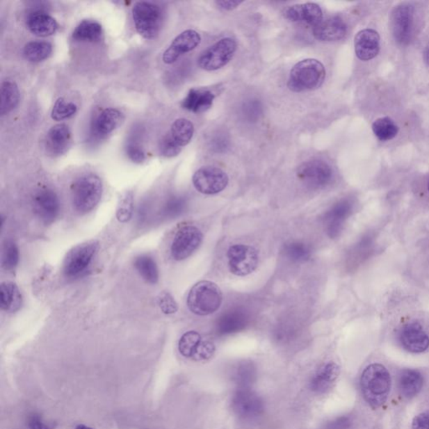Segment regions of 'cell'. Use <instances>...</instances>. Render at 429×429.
I'll list each match as a JSON object with an SVG mask.
<instances>
[{
  "mask_svg": "<svg viewBox=\"0 0 429 429\" xmlns=\"http://www.w3.org/2000/svg\"><path fill=\"white\" fill-rule=\"evenodd\" d=\"M193 185L200 193L216 195L220 193L228 185V175L222 169L214 166H206L199 169L192 178Z\"/></svg>",
  "mask_w": 429,
  "mask_h": 429,
  "instance_id": "obj_10",
  "label": "cell"
},
{
  "mask_svg": "<svg viewBox=\"0 0 429 429\" xmlns=\"http://www.w3.org/2000/svg\"><path fill=\"white\" fill-rule=\"evenodd\" d=\"M228 146L229 142L227 138L224 136H216L211 141V149L215 150L216 152H225Z\"/></svg>",
  "mask_w": 429,
  "mask_h": 429,
  "instance_id": "obj_47",
  "label": "cell"
},
{
  "mask_svg": "<svg viewBox=\"0 0 429 429\" xmlns=\"http://www.w3.org/2000/svg\"><path fill=\"white\" fill-rule=\"evenodd\" d=\"M202 42L201 35L193 30L183 31L175 38L163 53V60L165 64H172L186 53L193 51Z\"/></svg>",
  "mask_w": 429,
  "mask_h": 429,
  "instance_id": "obj_16",
  "label": "cell"
},
{
  "mask_svg": "<svg viewBox=\"0 0 429 429\" xmlns=\"http://www.w3.org/2000/svg\"><path fill=\"white\" fill-rule=\"evenodd\" d=\"M353 211V202L349 199H342L330 208L324 216L327 235L334 239L341 235L344 225Z\"/></svg>",
  "mask_w": 429,
  "mask_h": 429,
  "instance_id": "obj_13",
  "label": "cell"
},
{
  "mask_svg": "<svg viewBox=\"0 0 429 429\" xmlns=\"http://www.w3.org/2000/svg\"><path fill=\"white\" fill-rule=\"evenodd\" d=\"M216 94L208 88H192L184 100L182 108L194 113H202L211 108Z\"/></svg>",
  "mask_w": 429,
  "mask_h": 429,
  "instance_id": "obj_24",
  "label": "cell"
},
{
  "mask_svg": "<svg viewBox=\"0 0 429 429\" xmlns=\"http://www.w3.org/2000/svg\"><path fill=\"white\" fill-rule=\"evenodd\" d=\"M186 202L183 197H172L167 201L163 208V215L166 218H175L186 210Z\"/></svg>",
  "mask_w": 429,
  "mask_h": 429,
  "instance_id": "obj_42",
  "label": "cell"
},
{
  "mask_svg": "<svg viewBox=\"0 0 429 429\" xmlns=\"http://www.w3.org/2000/svg\"><path fill=\"white\" fill-rule=\"evenodd\" d=\"M428 191H429V182H428Z\"/></svg>",
  "mask_w": 429,
  "mask_h": 429,
  "instance_id": "obj_53",
  "label": "cell"
},
{
  "mask_svg": "<svg viewBox=\"0 0 429 429\" xmlns=\"http://www.w3.org/2000/svg\"><path fill=\"white\" fill-rule=\"evenodd\" d=\"M202 238V232L197 227L194 226L181 227L175 234L171 244V256L177 261L188 259L200 247Z\"/></svg>",
  "mask_w": 429,
  "mask_h": 429,
  "instance_id": "obj_11",
  "label": "cell"
},
{
  "mask_svg": "<svg viewBox=\"0 0 429 429\" xmlns=\"http://www.w3.org/2000/svg\"><path fill=\"white\" fill-rule=\"evenodd\" d=\"M76 112L77 107L75 104L69 103L63 97H60L52 108L51 118L55 121H63L74 116Z\"/></svg>",
  "mask_w": 429,
  "mask_h": 429,
  "instance_id": "obj_39",
  "label": "cell"
},
{
  "mask_svg": "<svg viewBox=\"0 0 429 429\" xmlns=\"http://www.w3.org/2000/svg\"><path fill=\"white\" fill-rule=\"evenodd\" d=\"M2 266L8 271H14L19 264V248L13 241H6L2 249Z\"/></svg>",
  "mask_w": 429,
  "mask_h": 429,
  "instance_id": "obj_38",
  "label": "cell"
},
{
  "mask_svg": "<svg viewBox=\"0 0 429 429\" xmlns=\"http://www.w3.org/2000/svg\"><path fill=\"white\" fill-rule=\"evenodd\" d=\"M33 206L36 216L46 224L55 222L60 213L58 196L50 189L38 191L33 200Z\"/></svg>",
  "mask_w": 429,
  "mask_h": 429,
  "instance_id": "obj_15",
  "label": "cell"
},
{
  "mask_svg": "<svg viewBox=\"0 0 429 429\" xmlns=\"http://www.w3.org/2000/svg\"><path fill=\"white\" fill-rule=\"evenodd\" d=\"M127 156L131 161L136 163H142L145 161L146 154L142 147L136 144H129L126 147Z\"/></svg>",
  "mask_w": 429,
  "mask_h": 429,
  "instance_id": "obj_45",
  "label": "cell"
},
{
  "mask_svg": "<svg viewBox=\"0 0 429 429\" xmlns=\"http://www.w3.org/2000/svg\"><path fill=\"white\" fill-rule=\"evenodd\" d=\"M248 323V314L244 310L232 309L219 318L216 329L220 334H231L238 333L245 329Z\"/></svg>",
  "mask_w": 429,
  "mask_h": 429,
  "instance_id": "obj_27",
  "label": "cell"
},
{
  "mask_svg": "<svg viewBox=\"0 0 429 429\" xmlns=\"http://www.w3.org/2000/svg\"><path fill=\"white\" fill-rule=\"evenodd\" d=\"M134 268L140 276L149 284H156L159 280V269L156 261L149 255H140L134 260Z\"/></svg>",
  "mask_w": 429,
  "mask_h": 429,
  "instance_id": "obj_32",
  "label": "cell"
},
{
  "mask_svg": "<svg viewBox=\"0 0 429 429\" xmlns=\"http://www.w3.org/2000/svg\"><path fill=\"white\" fill-rule=\"evenodd\" d=\"M103 182L97 175H83L74 183L72 189L73 207L79 214H87L99 203L103 195Z\"/></svg>",
  "mask_w": 429,
  "mask_h": 429,
  "instance_id": "obj_4",
  "label": "cell"
},
{
  "mask_svg": "<svg viewBox=\"0 0 429 429\" xmlns=\"http://www.w3.org/2000/svg\"><path fill=\"white\" fill-rule=\"evenodd\" d=\"M136 30L146 40H154L161 33L163 14L161 7L150 2H137L132 10Z\"/></svg>",
  "mask_w": 429,
  "mask_h": 429,
  "instance_id": "obj_5",
  "label": "cell"
},
{
  "mask_svg": "<svg viewBox=\"0 0 429 429\" xmlns=\"http://www.w3.org/2000/svg\"><path fill=\"white\" fill-rule=\"evenodd\" d=\"M98 248L99 243L96 240L88 241L72 248L65 257L64 275L72 280L83 276L91 265Z\"/></svg>",
  "mask_w": 429,
  "mask_h": 429,
  "instance_id": "obj_6",
  "label": "cell"
},
{
  "mask_svg": "<svg viewBox=\"0 0 429 429\" xmlns=\"http://www.w3.org/2000/svg\"><path fill=\"white\" fill-rule=\"evenodd\" d=\"M284 16L290 22L307 24L314 27L323 19V12L317 3H305L288 8Z\"/></svg>",
  "mask_w": 429,
  "mask_h": 429,
  "instance_id": "obj_21",
  "label": "cell"
},
{
  "mask_svg": "<svg viewBox=\"0 0 429 429\" xmlns=\"http://www.w3.org/2000/svg\"><path fill=\"white\" fill-rule=\"evenodd\" d=\"M373 130L378 140L388 141L397 136L398 127L391 118L385 117L378 118L374 122Z\"/></svg>",
  "mask_w": 429,
  "mask_h": 429,
  "instance_id": "obj_36",
  "label": "cell"
},
{
  "mask_svg": "<svg viewBox=\"0 0 429 429\" xmlns=\"http://www.w3.org/2000/svg\"><path fill=\"white\" fill-rule=\"evenodd\" d=\"M325 75V68L320 60L305 59L293 65L288 87L294 92L312 91L324 83Z\"/></svg>",
  "mask_w": 429,
  "mask_h": 429,
  "instance_id": "obj_2",
  "label": "cell"
},
{
  "mask_svg": "<svg viewBox=\"0 0 429 429\" xmlns=\"http://www.w3.org/2000/svg\"><path fill=\"white\" fill-rule=\"evenodd\" d=\"M51 53V44L42 42V40H35V42L27 43L23 50L24 56L31 63H40L47 59Z\"/></svg>",
  "mask_w": 429,
  "mask_h": 429,
  "instance_id": "obj_33",
  "label": "cell"
},
{
  "mask_svg": "<svg viewBox=\"0 0 429 429\" xmlns=\"http://www.w3.org/2000/svg\"><path fill=\"white\" fill-rule=\"evenodd\" d=\"M74 429H94L91 427L86 426L84 424H79L74 428Z\"/></svg>",
  "mask_w": 429,
  "mask_h": 429,
  "instance_id": "obj_51",
  "label": "cell"
},
{
  "mask_svg": "<svg viewBox=\"0 0 429 429\" xmlns=\"http://www.w3.org/2000/svg\"><path fill=\"white\" fill-rule=\"evenodd\" d=\"M103 35L101 24L92 19L83 20L72 33L73 40L80 42H99Z\"/></svg>",
  "mask_w": 429,
  "mask_h": 429,
  "instance_id": "obj_29",
  "label": "cell"
},
{
  "mask_svg": "<svg viewBox=\"0 0 429 429\" xmlns=\"http://www.w3.org/2000/svg\"><path fill=\"white\" fill-rule=\"evenodd\" d=\"M124 120V114L120 110L113 108H106L98 114L94 122L92 127L94 133L99 137L107 136L118 128Z\"/></svg>",
  "mask_w": 429,
  "mask_h": 429,
  "instance_id": "obj_26",
  "label": "cell"
},
{
  "mask_svg": "<svg viewBox=\"0 0 429 429\" xmlns=\"http://www.w3.org/2000/svg\"><path fill=\"white\" fill-rule=\"evenodd\" d=\"M256 375L254 367L251 363L243 362L236 367L234 373V379L238 383L240 387H248V385L253 382Z\"/></svg>",
  "mask_w": 429,
  "mask_h": 429,
  "instance_id": "obj_40",
  "label": "cell"
},
{
  "mask_svg": "<svg viewBox=\"0 0 429 429\" xmlns=\"http://www.w3.org/2000/svg\"><path fill=\"white\" fill-rule=\"evenodd\" d=\"M380 51V36L377 31L366 29L357 33L355 38V51L362 60H370L378 56Z\"/></svg>",
  "mask_w": 429,
  "mask_h": 429,
  "instance_id": "obj_20",
  "label": "cell"
},
{
  "mask_svg": "<svg viewBox=\"0 0 429 429\" xmlns=\"http://www.w3.org/2000/svg\"><path fill=\"white\" fill-rule=\"evenodd\" d=\"M412 429H429V410L415 416Z\"/></svg>",
  "mask_w": 429,
  "mask_h": 429,
  "instance_id": "obj_46",
  "label": "cell"
},
{
  "mask_svg": "<svg viewBox=\"0 0 429 429\" xmlns=\"http://www.w3.org/2000/svg\"><path fill=\"white\" fill-rule=\"evenodd\" d=\"M235 414L246 420L259 418L264 410L263 400L248 387H239L232 398Z\"/></svg>",
  "mask_w": 429,
  "mask_h": 429,
  "instance_id": "obj_12",
  "label": "cell"
},
{
  "mask_svg": "<svg viewBox=\"0 0 429 429\" xmlns=\"http://www.w3.org/2000/svg\"><path fill=\"white\" fill-rule=\"evenodd\" d=\"M347 26L339 16L324 19L313 27V35L321 42H337L345 38Z\"/></svg>",
  "mask_w": 429,
  "mask_h": 429,
  "instance_id": "obj_19",
  "label": "cell"
},
{
  "mask_svg": "<svg viewBox=\"0 0 429 429\" xmlns=\"http://www.w3.org/2000/svg\"><path fill=\"white\" fill-rule=\"evenodd\" d=\"M236 40L224 38L208 48L199 57V67L203 70L212 72L222 68L229 63L236 51Z\"/></svg>",
  "mask_w": 429,
  "mask_h": 429,
  "instance_id": "obj_7",
  "label": "cell"
},
{
  "mask_svg": "<svg viewBox=\"0 0 429 429\" xmlns=\"http://www.w3.org/2000/svg\"><path fill=\"white\" fill-rule=\"evenodd\" d=\"M423 377L419 371L405 369L399 375V391L404 398H414L422 390Z\"/></svg>",
  "mask_w": 429,
  "mask_h": 429,
  "instance_id": "obj_28",
  "label": "cell"
},
{
  "mask_svg": "<svg viewBox=\"0 0 429 429\" xmlns=\"http://www.w3.org/2000/svg\"><path fill=\"white\" fill-rule=\"evenodd\" d=\"M19 102L18 86L13 81H6L0 89V113L6 115L17 107Z\"/></svg>",
  "mask_w": 429,
  "mask_h": 429,
  "instance_id": "obj_31",
  "label": "cell"
},
{
  "mask_svg": "<svg viewBox=\"0 0 429 429\" xmlns=\"http://www.w3.org/2000/svg\"><path fill=\"white\" fill-rule=\"evenodd\" d=\"M28 426L30 429H51L44 423L39 415L33 414L29 419Z\"/></svg>",
  "mask_w": 429,
  "mask_h": 429,
  "instance_id": "obj_48",
  "label": "cell"
},
{
  "mask_svg": "<svg viewBox=\"0 0 429 429\" xmlns=\"http://www.w3.org/2000/svg\"><path fill=\"white\" fill-rule=\"evenodd\" d=\"M297 177L309 189L320 190L332 182L333 171L326 162L314 159L300 165Z\"/></svg>",
  "mask_w": 429,
  "mask_h": 429,
  "instance_id": "obj_9",
  "label": "cell"
},
{
  "mask_svg": "<svg viewBox=\"0 0 429 429\" xmlns=\"http://www.w3.org/2000/svg\"><path fill=\"white\" fill-rule=\"evenodd\" d=\"M222 303V290L211 281H201L191 289L187 305L191 311L200 316H209L220 309Z\"/></svg>",
  "mask_w": 429,
  "mask_h": 429,
  "instance_id": "obj_3",
  "label": "cell"
},
{
  "mask_svg": "<svg viewBox=\"0 0 429 429\" xmlns=\"http://www.w3.org/2000/svg\"><path fill=\"white\" fill-rule=\"evenodd\" d=\"M194 125L186 118H179L171 126L170 134L179 146L184 147L189 144L193 138Z\"/></svg>",
  "mask_w": 429,
  "mask_h": 429,
  "instance_id": "obj_34",
  "label": "cell"
},
{
  "mask_svg": "<svg viewBox=\"0 0 429 429\" xmlns=\"http://www.w3.org/2000/svg\"><path fill=\"white\" fill-rule=\"evenodd\" d=\"M216 5L223 10H232L238 8L242 1H234V0H222V1H216Z\"/></svg>",
  "mask_w": 429,
  "mask_h": 429,
  "instance_id": "obj_50",
  "label": "cell"
},
{
  "mask_svg": "<svg viewBox=\"0 0 429 429\" xmlns=\"http://www.w3.org/2000/svg\"><path fill=\"white\" fill-rule=\"evenodd\" d=\"M133 212V194L132 191L122 193L118 200L117 207V218L120 222H129Z\"/></svg>",
  "mask_w": 429,
  "mask_h": 429,
  "instance_id": "obj_37",
  "label": "cell"
},
{
  "mask_svg": "<svg viewBox=\"0 0 429 429\" xmlns=\"http://www.w3.org/2000/svg\"><path fill=\"white\" fill-rule=\"evenodd\" d=\"M425 55H426V60H427V61H428V63L429 64V47L428 48V50L426 51V54H425Z\"/></svg>",
  "mask_w": 429,
  "mask_h": 429,
  "instance_id": "obj_52",
  "label": "cell"
},
{
  "mask_svg": "<svg viewBox=\"0 0 429 429\" xmlns=\"http://www.w3.org/2000/svg\"><path fill=\"white\" fill-rule=\"evenodd\" d=\"M72 142V133L67 125L56 124L48 131L47 149L54 156L64 154L69 149Z\"/></svg>",
  "mask_w": 429,
  "mask_h": 429,
  "instance_id": "obj_22",
  "label": "cell"
},
{
  "mask_svg": "<svg viewBox=\"0 0 429 429\" xmlns=\"http://www.w3.org/2000/svg\"><path fill=\"white\" fill-rule=\"evenodd\" d=\"M350 427V420L347 418H340L332 421L327 424L325 429H349Z\"/></svg>",
  "mask_w": 429,
  "mask_h": 429,
  "instance_id": "obj_49",
  "label": "cell"
},
{
  "mask_svg": "<svg viewBox=\"0 0 429 429\" xmlns=\"http://www.w3.org/2000/svg\"><path fill=\"white\" fill-rule=\"evenodd\" d=\"M227 257L229 270L236 276H248L255 271L259 265L256 249L248 245H234L229 248Z\"/></svg>",
  "mask_w": 429,
  "mask_h": 429,
  "instance_id": "obj_8",
  "label": "cell"
},
{
  "mask_svg": "<svg viewBox=\"0 0 429 429\" xmlns=\"http://www.w3.org/2000/svg\"><path fill=\"white\" fill-rule=\"evenodd\" d=\"M158 305L161 311L165 314H172L177 312L178 305L169 292L163 291L159 293Z\"/></svg>",
  "mask_w": 429,
  "mask_h": 429,
  "instance_id": "obj_44",
  "label": "cell"
},
{
  "mask_svg": "<svg viewBox=\"0 0 429 429\" xmlns=\"http://www.w3.org/2000/svg\"><path fill=\"white\" fill-rule=\"evenodd\" d=\"M414 7L407 3L398 6L392 13L391 30L399 44L410 43L414 30Z\"/></svg>",
  "mask_w": 429,
  "mask_h": 429,
  "instance_id": "obj_14",
  "label": "cell"
},
{
  "mask_svg": "<svg viewBox=\"0 0 429 429\" xmlns=\"http://www.w3.org/2000/svg\"><path fill=\"white\" fill-rule=\"evenodd\" d=\"M340 375V367L336 363L329 362L318 369L310 381L309 387L317 394H325L332 389Z\"/></svg>",
  "mask_w": 429,
  "mask_h": 429,
  "instance_id": "obj_23",
  "label": "cell"
},
{
  "mask_svg": "<svg viewBox=\"0 0 429 429\" xmlns=\"http://www.w3.org/2000/svg\"><path fill=\"white\" fill-rule=\"evenodd\" d=\"M1 309L10 313L17 312L22 308V296L18 286L12 282H3L0 289Z\"/></svg>",
  "mask_w": 429,
  "mask_h": 429,
  "instance_id": "obj_30",
  "label": "cell"
},
{
  "mask_svg": "<svg viewBox=\"0 0 429 429\" xmlns=\"http://www.w3.org/2000/svg\"><path fill=\"white\" fill-rule=\"evenodd\" d=\"M261 113H263V107L259 100H248L243 106V116L248 122L259 120Z\"/></svg>",
  "mask_w": 429,
  "mask_h": 429,
  "instance_id": "obj_43",
  "label": "cell"
},
{
  "mask_svg": "<svg viewBox=\"0 0 429 429\" xmlns=\"http://www.w3.org/2000/svg\"><path fill=\"white\" fill-rule=\"evenodd\" d=\"M284 253L286 257L294 263H305L311 257V249L307 244L302 242H291L285 245Z\"/></svg>",
  "mask_w": 429,
  "mask_h": 429,
  "instance_id": "obj_35",
  "label": "cell"
},
{
  "mask_svg": "<svg viewBox=\"0 0 429 429\" xmlns=\"http://www.w3.org/2000/svg\"><path fill=\"white\" fill-rule=\"evenodd\" d=\"M179 350L184 357L202 359L213 353L214 346L209 341H203L199 333L188 332L179 340Z\"/></svg>",
  "mask_w": 429,
  "mask_h": 429,
  "instance_id": "obj_18",
  "label": "cell"
},
{
  "mask_svg": "<svg viewBox=\"0 0 429 429\" xmlns=\"http://www.w3.org/2000/svg\"><path fill=\"white\" fill-rule=\"evenodd\" d=\"M159 152L162 156L165 158H173L181 152L182 147L177 144L170 133L166 134L159 141Z\"/></svg>",
  "mask_w": 429,
  "mask_h": 429,
  "instance_id": "obj_41",
  "label": "cell"
},
{
  "mask_svg": "<svg viewBox=\"0 0 429 429\" xmlns=\"http://www.w3.org/2000/svg\"><path fill=\"white\" fill-rule=\"evenodd\" d=\"M27 27L33 35L47 38L58 31L59 24L50 15L43 11H34L29 15Z\"/></svg>",
  "mask_w": 429,
  "mask_h": 429,
  "instance_id": "obj_25",
  "label": "cell"
},
{
  "mask_svg": "<svg viewBox=\"0 0 429 429\" xmlns=\"http://www.w3.org/2000/svg\"><path fill=\"white\" fill-rule=\"evenodd\" d=\"M391 387L389 371L381 364H371L362 374L361 389L363 398L375 410L387 402Z\"/></svg>",
  "mask_w": 429,
  "mask_h": 429,
  "instance_id": "obj_1",
  "label": "cell"
},
{
  "mask_svg": "<svg viewBox=\"0 0 429 429\" xmlns=\"http://www.w3.org/2000/svg\"><path fill=\"white\" fill-rule=\"evenodd\" d=\"M400 342L411 353H423L429 348V337L419 323H410L400 332Z\"/></svg>",
  "mask_w": 429,
  "mask_h": 429,
  "instance_id": "obj_17",
  "label": "cell"
}]
</instances>
